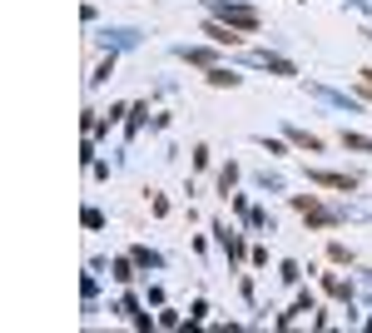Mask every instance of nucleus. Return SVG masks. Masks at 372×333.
<instances>
[{
	"label": "nucleus",
	"instance_id": "4",
	"mask_svg": "<svg viewBox=\"0 0 372 333\" xmlns=\"http://www.w3.org/2000/svg\"><path fill=\"white\" fill-rule=\"evenodd\" d=\"M293 144H298V149H308V154H313V149H323V139H318V134H303V129H293Z\"/></svg>",
	"mask_w": 372,
	"mask_h": 333
},
{
	"label": "nucleus",
	"instance_id": "1",
	"mask_svg": "<svg viewBox=\"0 0 372 333\" xmlns=\"http://www.w3.org/2000/svg\"><path fill=\"white\" fill-rule=\"evenodd\" d=\"M293 204H298V214H303V219L323 224V229H328V224H333V214H328V209H323V204H318V199H313V194H298V199H293Z\"/></svg>",
	"mask_w": 372,
	"mask_h": 333
},
{
	"label": "nucleus",
	"instance_id": "6",
	"mask_svg": "<svg viewBox=\"0 0 372 333\" xmlns=\"http://www.w3.org/2000/svg\"><path fill=\"white\" fill-rule=\"evenodd\" d=\"M343 144H348V149H368V154H372V139H368V134H343Z\"/></svg>",
	"mask_w": 372,
	"mask_h": 333
},
{
	"label": "nucleus",
	"instance_id": "3",
	"mask_svg": "<svg viewBox=\"0 0 372 333\" xmlns=\"http://www.w3.org/2000/svg\"><path fill=\"white\" fill-rule=\"evenodd\" d=\"M308 179H313V184H328V189H353V179H348V174H328V169H313Z\"/></svg>",
	"mask_w": 372,
	"mask_h": 333
},
{
	"label": "nucleus",
	"instance_id": "5",
	"mask_svg": "<svg viewBox=\"0 0 372 333\" xmlns=\"http://www.w3.org/2000/svg\"><path fill=\"white\" fill-rule=\"evenodd\" d=\"M208 40H218V45H233V40H238V35H228V30H223V25H218V20H213V25H208Z\"/></svg>",
	"mask_w": 372,
	"mask_h": 333
},
{
	"label": "nucleus",
	"instance_id": "2",
	"mask_svg": "<svg viewBox=\"0 0 372 333\" xmlns=\"http://www.w3.org/2000/svg\"><path fill=\"white\" fill-rule=\"evenodd\" d=\"M218 15H223L228 25H238V30H258V15H253V10H243V5H223Z\"/></svg>",
	"mask_w": 372,
	"mask_h": 333
}]
</instances>
